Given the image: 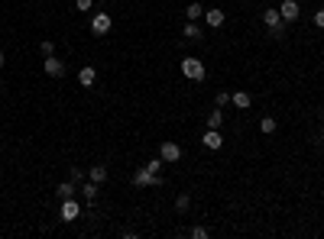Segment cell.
<instances>
[{"instance_id": "obj_5", "label": "cell", "mask_w": 324, "mask_h": 239, "mask_svg": "<svg viewBox=\"0 0 324 239\" xmlns=\"http://www.w3.org/2000/svg\"><path fill=\"white\" fill-rule=\"evenodd\" d=\"M279 16H282L285 23H295L302 16V7H299V0H282L279 4Z\"/></svg>"}, {"instance_id": "obj_1", "label": "cell", "mask_w": 324, "mask_h": 239, "mask_svg": "<svg viewBox=\"0 0 324 239\" xmlns=\"http://www.w3.org/2000/svg\"><path fill=\"white\" fill-rule=\"evenodd\" d=\"M182 75H185L188 78V81H204V78H208V72H204V61H201V58H182Z\"/></svg>"}, {"instance_id": "obj_27", "label": "cell", "mask_w": 324, "mask_h": 239, "mask_svg": "<svg viewBox=\"0 0 324 239\" xmlns=\"http://www.w3.org/2000/svg\"><path fill=\"white\" fill-rule=\"evenodd\" d=\"M314 26H318V29H324V10L314 13Z\"/></svg>"}, {"instance_id": "obj_22", "label": "cell", "mask_w": 324, "mask_h": 239, "mask_svg": "<svg viewBox=\"0 0 324 239\" xmlns=\"http://www.w3.org/2000/svg\"><path fill=\"white\" fill-rule=\"evenodd\" d=\"M146 168H150L153 175H162V158H150V162H146Z\"/></svg>"}, {"instance_id": "obj_7", "label": "cell", "mask_w": 324, "mask_h": 239, "mask_svg": "<svg viewBox=\"0 0 324 239\" xmlns=\"http://www.w3.org/2000/svg\"><path fill=\"white\" fill-rule=\"evenodd\" d=\"M91 32H94V36H107V32H110V13H94Z\"/></svg>"}, {"instance_id": "obj_25", "label": "cell", "mask_w": 324, "mask_h": 239, "mask_svg": "<svg viewBox=\"0 0 324 239\" xmlns=\"http://www.w3.org/2000/svg\"><path fill=\"white\" fill-rule=\"evenodd\" d=\"M227 104H230V94L221 91V94H217V107H227Z\"/></svg>"}, {"instance_id": "obj_26", "label": "cell", "mask_w": 324, "mask_h": 239, "mask_svg": "<svg viewBox=\"0 0 324 239\" xmlns=\"http://www.w3.org/2000/svg\"><path fill=\"white\" fill-rule=\"evenodd\" d=\"M75 7H78V10H91L94 0H75Z\"/></svg>"}, {"instance_id": "obj_15", "label": "cell", "mask_w": 324, "mask_h": 239, "mask_svg": "<svg viewBox=\"0 0 324 239\" xmlns=\"http://www.w3.org/2000/svg\"><path fill=\"white\" fill-rule=\"evenodd\" d=\"M87 178H91V181H107V168H104V165H91V172H87Z\"/></svg>"}, {"instance_id": "obj_14", "label": "cell", "mask_w": 324, "mask_h": 239, "mask_svg": "<svg viewBox=\"0 0 324 239\" xmlns=\"http://www.w3.org/2000/svg\"><path fill=\"white\" fill-rule=\"evenodd\" d=\"M276 129H279L276 117H262V120H259V132H262V136H273Z\"/></svg>"}, {"instance_id": "obj_12", "label": "cell", "mask_w": 324, "mask_h": 239, "mask_svg": "<svg viewBox=\"0 0 324 239\" xmlns=\"http://www.w3.org/2000/svg\"><path fill=\"white\" fill-rule=\"evenodd\" d=\"M230 104L237 110H250V104H253V97L247 94V91H237V94H230Z\"/></svg>"}, {"instance_id": "obj_30", "label": "cell", "mask_w": 324, "mask_h": 239, "mask_svg": "<svg viewBox=\"0 0 324 239\" xmlns=\"http://www.w3.org/2000/svg\"><path fill=\"white\" fill-rule=\"evenodd\" d=\"M321 117H324V110H321Z\"/></svg>"}, {"instance_id": "obj_24", "label": "cell", "mask_w": 324, "mask_h": 239, "mask_svg": "<svg viewBox=\"0 0 324 239\" xmlns=\"http://www.w3.org/2000/svg\"><path fill=\"white\" fill-rule=\"evenodd\" d=\"M68 178H72L75 184H81V181H84V172H81V168H72V175H68Z\"/></svg>"}, {"instance_id": "obj_16", "label": "cell", "mask_w": 324, "mask_h": 239, "mask_svg": "<svg viewBox=\"0 0 324 239\" xmlns=\"http://www.w3.org/2000/svg\"><path fill=\"white\" fill-rule=\"evenodd\" d=\"M58 197H62V200H68V197H75V181H72V178L58 184Z\"/></svg>"}, {"instance_id": "obj_8", "label": "cell", "mask_w": 324, "mask_h": 239, "mask_svg": "<svg viewBox=\"0 0 324 239\" xmlns=\"http://www.w3.org/2000/svg\"><path fill=\"white\" fill-rule=\"evenodd\" d=\"M42 68H46V75H49V78H62V75H65V61H58L55 55H46Z\"/></svg>"}, {"instance_id": "obj_4", "label": "cell", "mask_w": 324, "mask_h": 239, "mask_svg": "<svg viewBox=\"0 0 324 239\" xmlns=\"http://www.w3.org/2000/svg\"><path fill=\"white\" fill-rule=\"evenodd\" d=\"M262 23H266V29L273 32L276 39H279V36H282V32H285V20H282V16H279V10H266V13H262Z\"/></svg>"}, {"instance_id": "obj_17", "label": "cell", "mask_w": 324, "mask_h": 239, "mask_svg": "<svg viewBox=\"0 0 324 239\" xmlns=\"http://www.w3.org/2000/svg\"><path fill=\"white\" fill-rule=\"evenodd\" d=\"M185 39H188V42H198V39H201V29L195 26V20H188V26H185Z\"/></svg>"}, {"instance_id": "obj_13", "label": "cell", "mask_w": 324, "mask_h": 239, "mask_svg": "<svg viewBox=\"0 0 324 239\" xmlns=\"http://www.w3.org/2000/svg\"><path fill=\"white\" fill-rule=\"evenodd\" d=\"M204 123H208V129H221V123H224V113H221V107L208 113V117H204Z\"/></svg>"}, {"instance_id": "obj_21", "label": "cell", "mask_w": 324, "mask_h": 239, "mask_svg": "<svg viewBox=\"0 0 324 239\" xmlns=\"http://www.w3.org/2000/svg\"><path fill=\"white\" fill-rule=\"evenodd\" d=\"M175 207H179V210H188V207H191V197H188V194H179V197H175Z\"/></svg>"}, {"instance_id": "obj_3", "label": "cell", "mask_w": 324, "mask_h": 239, "mask_svg": "<svg viewBox=\"0 0 324 239\" xmlns=\"http://www.w3.org/2000/svg\"><path fill=\"white\" fill-rule=\"evenodd\" d=\"M58 217H62V223H75V220L81 217V203H78L75 197L62 200V207H58Z\"/></svg>"}, {"instance_id": "obj_18", "label": "cell", "mask_w": 324, "mask_h": 239, "mask_svg": "<svg viewBox=\"0 0 324 239\" xmlns=\"http://www.w3.org/2000/svg\"><path fill=\"white\" fill-rule=\"evenodd\" d=\"M81 191H84V200H87V203H91L94 197H98V181H87V184H84V188H81Z\"/></svg>"}, {"instance_id": "obj_20", "label": "cell", "mask_w": 324, "mask_h": 239, "mask_svg": "<svg viewBox=\"0 0 324 239\" xmlns=\"http://www.w3.org/2000/svg\"><path fill=\"white\" fill-rule=\"evenodd\" d=\"M208 236H211L208 226H191V239H208Z\"/></svg>"}, {"instance_id": "obj_28", "label": "cell", "mask_w": 324, "mask_h": 239, "mask_svg": "<svg viewBox=\"0 0 324 239\" xmlns=\"http://www.w3.org/2000/svg\"><path fill=\"white\" fill-rule=\"evenodd\" d=\"M7 65V55H4V49H0V68H4Z\"/></svg>"}, {"instance_id": "obj_2", "label": "cell", "mask_w": 324, "mask_h": 239, "mask_svg": "<svg viewBox=\"0 0 324 239\" xmlns=\"http://www.w3.org/2000/svg\"><path fill=\"white\" fill-rule=\"evenodd\" d=\"M133 184H136V188H159V184H162V175H153L150 168L143 165V168H136Z\"/></svg>"}, {"instance_id": "obj_11", "label": "cell", "mask_w": 324, "mask_h": 239, "mask_svg": "<svg viewBox=\"0 0 324 239\" xmlns=\"http://www.w3.org/2000/svg\"><path fill=\"white\" fill-rule=\"evenodd\" d=\"M94 81H98V72H94L91 65H84L81 72H78V84H81V87H94Z\"/></svg>"}, {"instance_id": "obj_29", "label": "cell", "mask_w": 324, "mask_h": 239, "mask_svg": "<svg viewBox=\"0 0 324 239\" xmlns=\"http://www.w3.org/2000/svg\"><path fill=\"white\" fill-rule=\"evenodd\" d=\"M321 149H324V136H321Z\"/></svg>"}, {"instance_id": "obj_6", "label": "cell", "mask_w": 324, "mask_h": 239, "mask_svg": "<svg viewBox=\"0 0 324 239\" xmlns=\"http://www.w3.org/2000/svg\"><path fill=\"white\" fill-rule=\"evenodd\" d=\"M159 158H162V162H179V158H182V146L165 139V143L159 146Z\"/></svg>"}, {"instance_id": "obj_9", "label": "cell", "mask_w": 324, "mask_h": 239, "mask_svg": "<svg viewBox=\"0 0 324 239\" xmlns=\"http://www.w3.org/2000/svg\"><path fill=\"white\" fill-rule=\"evenodd\" d=\"M204 23L211 26V29H221V26L227 23V16H224V10H217V7H214V10H204Z\"/></svg>"}, {"instance_id": "obj_10", "label": "cell", "mask_w": 324, "mask_h": 239, "mask_svg": "<svg viewBox=\"0 0 324 239\" xmlns=\"http://www.w3.org/2000/svg\"><path fill=\"white\" fill-rule=\"evenodd\" d=\"M201 143H204V149H214V152H217V149L224 146V136H221L217 129H208L204 136H201Z\"/></svg>"}, {"instance_id": "obj_23", "label": "cell", "mask_w": 324, "mask_h": 239, "mask_svg": "<svg viewBox=\"0 0 324 239\" xmlns=\"http://www.w3.org/2000/svg\"><path fill=\"white\" fill-rule=\"evenodd\" d=\"M39 52H42V55H55V46H52V42L46 39V42H42V46H39Z\"/></svg>"}, {"instance_id": "obj_19", "label": "cell", "mask_w": 324, "mask_h": 239, "mask_svg": "<svg viewBox=\"0 0 324 239\" xmlns=\"http://www.w3.org/2000/svg\"><path fill=\"white\" fill-rule=\"evenodd\" d=\"M188 20H198V16H204V7H201V4H188Z\"/></svg>"}]
</instances>
